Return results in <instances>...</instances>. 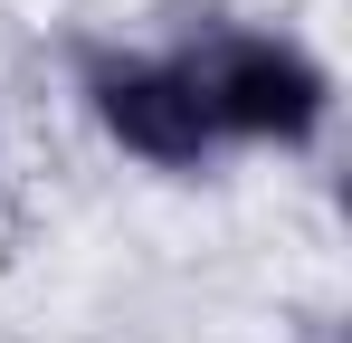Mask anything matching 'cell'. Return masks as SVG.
<instances>
[{"label":"cell","mask_w":352,"mask_h":343,"mask_svg":"<svg viewBox=\"0 0 352 343\" xmlns=\"http://www.w3.org/2000/svg\"><path fill=\"white\" fill-rule=\"evenodd\" d=\"M200 105L219 134H257V143H314L324 114H333V76L295 39H267V29H238L190 67Z\"/></svg>","instance_id":"obj_1"},{"label":"cell","mask_w":352,"mask_h":343,"mask_svg":"<svg viewBox=\"0 0 352 343\" xmlns=\"http://www.w3.org/2000/svg\"><path fill=\"white\" fill-rule=\"evenodd\" d=\"M86 105H96V124L115 134L124 153H143V163H162V172H200L210 143H219V124L200 105L190 67H172V57L96 48L86 57Z\"/></svg>","instance_id":"obj_2"}]
</instances>
